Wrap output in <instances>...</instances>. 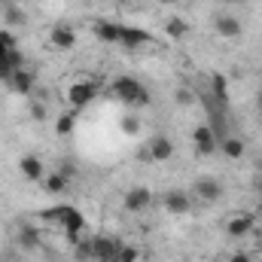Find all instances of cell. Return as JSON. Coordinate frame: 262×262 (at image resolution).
<instances>
[{
  "label": "cell",
  "instance_id": "obj_25",
  "mask_svg": "<svg viewBox=\"0 0 262 262\" xmlns=\"http://www.w3.org/2000/svg\"><path fill=\"white\" fill-rule=\"evenodd\" d=\"M140 259V250L134 247V244H122V250H119V262H137Z\"/></svg>",
  "mask_w": 262,
  "mask_h": 262
},
{
  "label": "cell",
  "instance_id": "obj_23",
  "mask_svg": "<svg viewBox=\"0 0 262 262\" xmlns=\"http://www.w3.org/2000/svg\"><path fill=\"white\" fill-rule=\"evenodd\" d=\"M73 125H76V110H70V113H61L58 116V122H55V131L58 134H73Z\"/></svg>",
  "mask_w": 262,
  "mask_h": 262
},
{
  "label": "cell",
  "instance_id": "obj_34",
  "mask_svg": "<svg viewBox=\"0 0 262 262\" xmlns=\"http://www.w3.org/2000/svg\"><path fill=\"white\" fill-rule=\"evenodd\" d=\"M9 3H25V0H9Z\"/></svg>",
  "mask_w": 262,
  "mask_h": 262
},
{
  "label": "cell",
  "instance_id": "obj_3",
  "mask_svg": "<svg viewBox=\"0 0 262 262\" xmlns=\"http://www.w3.org/2000/svg\"><path fill=\"white\" fill-rule=\"evenodd\" d=\"M98 92H101V82H98V79H76V82L67 89V104L79 113L82 107H89V104L98 98Z\"/></svg>",
  "mask_w": 262,
  "mask_h": 262
},
{
  "label": "cell",
  "instance_id": "obj_28",
  "mask_svg": "<svg viewBox=\"0 0 262 262\" xmlns=\"http://www.w3.org/2000/svg\"><path fill=\"white\" fill-rule=\"evenodd\" d=\"M137 128H140L137 119H122V131H125V134H137Z\"/></svg>",
  "mask_w": 262,
  "mask_h": 262
},
{
  "label": "cell",
  "instance_id": "obj_35",
  "mask_svg": "<svg viewBox=\"0 0 262 262\" xmlns=\"http://www.w3.org/2000/svg\"><path fill=\"white\" fill-rule=\"evenodd\" d=\"M0 262H3V253H0Z\"/></svg>",
  "mask_w": 262,
  "mask_h": 262
},
{
  "label": "cell",
  "instance_id": "obj_2",
  "mask_svg": "<svg viewBox=\"0 0 262 262\" xmlns=\"http://www.w3.org/2000/svg\"><path fill=\"white\" fill-rule=\"evenodd\" d=\"M110 92H113V98L122 101L125 107H143V104H149V92H146L143 82L134 79V76H116L113 85H110Z\"/></svg>",
  "mask_w": 262,
  "mask_h": 262
},
{
  "label": "cell",
  "instance_id": "obj_7",
  "mask_svg": "<svg viewBox=\"0 0 262 262\" xmlns=\"http://www.w3.org/2000/svg\"><path fill=\"white\" fill-rule=\"evenodd\" d=\"M195 195L201 198L204 204H213V201L223 198V186H220V180H213V177H198L195 180Z\"/></svg>",
  "mask_w": 262,
  "mask_h": 262
},
{
  "label": "cell",
  "instance_id": "obj_13",
  "mask_svg": "<svg viewBox=\"0 0 262 262\" xmlns=\"http://www.w3.org/2000/svg\"><path fill=\"white\" fill-rule=\"evenodd\" d=\"M146 43H152V34H146L143 28H125V25H122V40H119V46L137 49V46H146Z\"/></svg>",
  "mask_w": 262,
  "mask_h": 262
},
{
  "label": "cell",
  "instance_id": "obj_24",
  "mask_svg": "<svg viewBox=\"0 0 262 262\" xmlns=\"http://www.w3.org/2000/svg\"><path fill=\"white\" fill-rule=\"evenodd\" d=\"M3 21H6V28L12 31V28H21L25 25V12L21 9H15V6H9L6 12H3Z\"/></svg>",
  "mask_w": 262,
  "mask_h": 262
},
{
  "label": "cell",
  "instance_id": "obj_1",
  "mask_svg": "<svg viewBox=\"0 0 262 262\" xmlns=\"http://www.w3.org/2000/svg\"><path fill=\"white\" fill-rule=\"evenodd\" d=\"M40 216H43V220L58 223V229H64L70 241H79V235H82V229H85V216H82L73 204H55V207L43 210Z\"/></svg>",
  "mask_w": 262,
  "mask_h": 262
},
{
  "label": "cell",
  "instance_id": "obj_21",
  "mask_svg": "<svg viewBox=\"0 0 262 262\" xmlns=\"http://www.w3.org/2000/svg\"><path fill=\"white\" fill-rule=\"evenodd\" d=\"M165 34H168L171 40H180V37L189 34V25H186L183 18H168V21H165Z\"/></svg>",
  "mask_w": 262,
  "mask_h": 262
},
{
  "label": "cell",
  "instance_id": "obj_18",
  "mask_svg": "<svg viewBox=\"0 0 262 262\" xmlns=\"http://www.w3.org/2000/svg\"><path fill=\"white\" fill-rule=\"evenodd\" d=\"M18 247L21 250H37L40 247V229H34V226H18Z\"/></svg>",
  "mask_w": 262,
  "mask_h": 262
},
{
  "label": "cell",
  "instance_id": "obj_27",
  "mask_svg": "<svg viewBox=\"0 0 262 262\" xmlns=\"http://www.w3.org/2000/svg\"><path fill=\"white\" fill-rule=\"evenodd\" d=\"M174 101L186 107V104H192V92H189V89H177V92H174Z\"/></svg>",
  "mask_w": 262,
  "mask_h": 262
},
{
  "label": "cell",
  "instance_id": "obj_11",
  "mask_svg": "<svg viewBox=\"0 0 262 262\" xmlns=\"http://www.w3.org/2000/svg\"><path fill=\"white\" fill-rule=\"evenodd\" d=\"M18 171H21L25 180H43V177H46L43 162H40V156H34V152H28V156L18 159Z\"/></svg>",
  "mask_w": 262,
  "mask_h": 262
},
{
  "label": "cell",
  "instance_id": "obj_19",
  "mask_svg": "<svg viewBox=\"0 0 262 262\" xmlns=\"http://www.w3.org/2000/svg\"><path fill=\"white\" fill-rule=\"evenodd\" d=\"M43 183H46V192H52V195H61V192L67 189V183H70V180H67L61 171H55V174L43 177Z\"/></svg>",
  "mask_w": 262,
  "mask_h": 262
},
{
  "label": "cell",
  "instance_id": "obj_5",
  "mask_svg": "<svg viewBox=\"0 0 262 262\" xmlns=\"http://www.w3.org/2000/svg\"><path fill=\"white\" fill-rule=\"evenodd\" d=\"M171 156H174V140H171V137H165V134L152 137V140H149V146L140 152V159H146V162H168Z\"/></svg>",
  "mask_w": 262,
  "mask_h": 262
},
{
  "label": "cell",
  "instance_id": "obj_9",
  "mask_svg": "<svg viewBox=\"0 0 262 262\" xmlns=\"http://www.w3.org/2000/svg\"><path fill=\"white\" fill-rule=\"evenodd\" d=\"M149 204H152V192L143 189V186H137V189H128V192H125V210H131V213H143Z\"/></svg>",
  "mask_w": 262,
  "mask_h": 262
},
{
  "label": "cell",
  "instance_id": "obj_30",
  "mask_svg": "<svg viewBox=\"0 0 262 262\" xmlns=\"http://www.w3.org/2000/svg\"><path fill=\"white\" fill-rule=\"evenodd\" d=\"M229 262H256V259H253L250 253H232V259Z\"/></svg>",
  "mask_w": 262,
  "mask_h": 262
},
{
  "label": "cell",
  "instance_id": "obj_6",
  "mask_svg": "<svg viewBox=\"0 0 262 262\" xmlns=\"http://www.w3.org/2000/svg\"><path fill=\"white\" fill-rule=\"evenodd\" d=\"M192 143H195L198 156H213V149H216V131L210 128V125H198L192 131Z\"/></svg>",
  "mask_w": 262,
  "mask_h": 262
},
{
  "label": "cell",
  "instance_id": "obj_20",
  "mask_svg": "<svg viewBox=\"0 0 262 262\" xmlns=\"http://www.w3.org/2000/svg\"><path fill=\"white\" fill-rule=\"evenodd\" d=\"M220 146H223V152H226L229 159H241V156H244V140H238V137H232V134H226Z\"/></svg>",
  "mask_w": 262,
  "mask_h": 262
},
{
  "label": "cell",
  "instance_id": "obj_15",
  "mask_svg": "<svg viewBox=\"0 0 262 262\" xmlns=\"http://www.w3.org/2000/svg\"><path fill=\"white\" fill-rule=\"evenodd\" d=\"M250 229H253V216H250V213H235V216H229V223H226V232H229L232 238H244Z\"/></svg>",
  "mask_w": 262,
  "mask_h": 262
},
{
  "label": "cell",
  "instance_id": "obj_10",
  "mask_svg": "<svg viewBox=\"0 0 262 262\" xmlns=\"http://www.w3.org/2000/svg\"><path fill=\"white\" fill-rule=\"evenodd\" d=\"M6 85H9L15 95H31V92H34V73H28L25 67H18V70H12V73H9Z\"/></svg>",
  "mask_w": 262,
  "mask_h": 262
},
{
  "label": "cell",
  "instance_id": "obj_14",
  "mask_svg": "<svg viewBox=\"0 0 262 262\" xmlns=\"http://www.w3.org/2000/svg\"><path fill=\"white\" fill-rule=\"evenodd\" d=\"M49 43H52L55 49H73V46H76V34H73L70 25H55L52 34H49Z\"/></svg>",
  "mask_w": 262,
  "mask_h": 262
},
{
  "label": "cell",
  "instance_id": "obj_16",
  "mask_svg": "<svg viewBox=\"0 0 262 262\" xmlns=\"http://www.w3.org/2000/svg\"><path fill=\"white\" fill-rule=\"evenodd\" d=\"M95 34H98V40H104V43H119V40H122V25L98 21V25H95Z\"/></svg>",
  "mask_w": 262,
  "mask_h": 262
},
{
  "label": "cell",
  "instance_id": "obj_22",
  "mask_svg": "<svg viewBox=\"0 0 262 262\" xmlns=\"http://www.w3.org/2000/svg\"><path fill=\"white\" fill-rule=\"evenodd\" d=\"M15 49H18V46H15ZM9 52H12V49H9L6 43H0V79H3V82H6V79H9V73L15 70L12 61H9Z\"/></svg>",
  "mask_w": 262,
  "mask_h": 262
},
{
  "label": "cell",
  "instance_id": "obj_12",
  "mask_svg": "<svg viewBox=\"0 0 262 262\" xmlns=\"http://www.w3.org/2000/svg\"><path fill=\"white\" fill-rule=\"evenodd\" d=\"M213 28H216L220 37H229V40L241 37V21H238L235 15H229V12H220V15L213 18Z\"/></svg>",
  "mask_w": 262,
  "mask_h": 262
},
{
  "label": "cell",
  "instance_id": "obj_17",
  "mask_svg": "<svg viewBox=\"0 0 262 262\" xmlns=\"http://www.w3.org/2000/svg\"><path fill=\"white\" fill-rule=\"evenodd\" d=\"M210 92H213V101H216L220 107L229 104V79H226L223 73H213V76H210Z\"/></svg>",
  "mask_w": 262,
  "mask_h": 262
},
{
  "label": "cell",
  "instance_id": "obj_33",
  "mask_svg": "<svg viewBox=\"0 0 262 262\" xmlns=\"http://www.w3.org/2000/svg\"><path fill=\"white\" fill-rule=\"evenodd\" d=\"M259 110H262V92H259Z\"/></svg>",
  "mask_w": 262,
  "mask_h": 262
},
{
  "label": "cell",
  "instance_id": "obj_29",
  "mask_svg": "<svg viewBox=\"0 0 262 262\" xmlns=\"http://www.w3.org/2000/svg\"><path fill=\"white\" fill-rule=\"evenodd\" d=\"M31 116H34V119H46V107H43V104H34V107H31Z\"/></svg>",
  "mask_w": 262,
  "mask_h": 262
},
{
  "label": "cell",
  "instance_id": "obj_8",
  "mask_svg": "<svg viewBox=\"0 0 262 262\" xmlns=\"http://www.w3.org/2000/svg\"><path fill=\"white\" fill-rule=\"evenodd\" d=\"M162 207L168 213H189L192 198L186 195V192H180V189H171V192H165V198H162Z\"/></svg>",
  "mask_w": 262,
  "mask_h": 262
},
{
  "label": "cell",
  "instance_id": "obj_31",
  "mask_svg": "<svg viewBox=\"0 0 262 262\" xmlns=\"http://www.w3.org/2000/svg\"><path fill=\"white\" fill-rule=\"evenodd\" d=\"M256 189H259V192H262V171H259V174H256Z\"/></svg>",
  "mask_w": 262,
  "mask_h": 262
},
{
  "label": "cell",
  "instance_id": "obj_32",
  "mask_svg": "<svg viewBox=\"0 0 262 262\" xmlns=\"http://www.w3.org/2000/svg\"><path fill=\"white\" fill-rule=\"evenodd\" d=\"M220 3H241V0H220Z\"/></svg>",
  "mask_w": 262,
  "mask_h": 262
},
{
  "label": "cell",
  "instance_id": "obj_26",
  "mask_svg": "<svg viewBox=\"0 0 262 262\" xmlns=\"http://www.w3.org/2000/svg\"><path fill=\"white\" fill-rule=\"evenodd\" d=\"M76 259H92V238L76 241Z\"/></svg>",
  "mask_w": 262,
  "mask_h": 262
},
{
  "label": "cell",
  "instance_id": "obj_36",
  "mask_svg": "<svg viewBox=\"0 0 262 262\" xmlns=\"http://www.w3.org/2000/svg\"><path fill=\"white\" fill-rule=\"evenodd\" d=\"M259 262H262V259H259Z\"/></svg>",
  "mask_w": 262,
  "mask_h": 262
},
{
  "label": "cell",
  "instance_id": "obj_4",
  "mask_svg": "<svg viewBox=\"0 0 262 262\" xmlns=\"http://www.w3.org/2000/svg\"><path fill=\"white\" fill-rule=\"evenodd\" d=\"M119 250L122 244L116 238H107V235L92 238V262H119Z\"/></svg>",
  "mask_w": 262,
  "mask_h": 262
}]
</instances>
